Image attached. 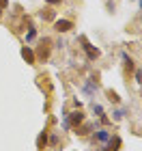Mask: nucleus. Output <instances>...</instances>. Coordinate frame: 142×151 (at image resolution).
Masks as SVG:
<instances>
[{
    "label": "nucleus",
    "instance_id": "f257e3e1",
    "mask_svg": "<svg viewBox=\"0 0 142 151\" xmlns=\"http://www.w3.org/2000/svg\"><path fill=\"white\" fill-rule=\"evenodd\" d=\"M80 43H82V47L86 50V54H88V58H91V60L99 58V50H97V47H93V45L88 43V39H86V37H80Z\"/></svg>",
    "mask_w": 142,
    "mask_h": 151
},
{
    "label": "nucleus",
    "instance_id": "f03ea898",
    "mask_svg": "<svg viewBox=\"0 0 142 151\" xmlns=\"http://www.w3.org/2000/svg\"><path fill=\"white\" fill-rule=\"evenodd\" d=\"M54 28H56L58 32H67L73 28V22H69V19H58L56 24H54Z\"/></svg>",
    "mask_w": 142,
    "mask_h": 151
},
{
    "label": "nucleus",
    "instance_id": "7ed1b4c3",
    "mask_svg": "<svg viewBox=\"0 0 142 151\" xmlns=\"http://www.w3.org/2000/svg\"><path fill=\"white\" fill-rule=\"evenodd\" d=\"M67 119H69V125H80V123L84 121V114L76 110V112H71V114H67Z\"/></svg>",
    "mask_w": 142,
    "mask_h": 151
},
{
    "label": "nucleus",
    "instance_id": "20e7f679",
    "mask_svg": "<svg viewBox=\"0 0 142 151\" xmlns=\"http://www.w3.org/2000/svg\"><path fill=\"white\" fill-rule=\"evenodd\" d=\"M47 54H50V39H43L41 47H39V56H41V58H47Z\"/></svg>",
    "mask_w": 142,
    "mask_h": 151
},
{
    "label": "nucleus",
    "instance_id": "39448f33",
    "mask_svg": "<svg viewBox=\"0 0 142 151\" xmlns=\"http://www.w3.org/2000/svg\"><path fill=\"white\" fill-rule=\"evenodd\" d=\"M22 56H24V60H26V63H35V54H32V50H30V47H24V50H22Z\"/></svg>",
    "mask_w": 142,
    "mask_h": 151
},
{
    "label": "nucleus",
    "instance_id": "423d86ee",
    "mask_svg": "<svg viewBox=\"0 0 142 151\" xmlns=\"http://www.w3.org/2000/svg\"><path fill=\"white\" fill-rule=\"evenodd\" d=\"M97 140L108 142V140H110V132H108V129H99V132H97Z\"/></svg>",
    "mask_w": 142,
    "mask_h": 151
},
{
    "label": "nucleus",
    "instance_id": "0eeeda50",
    "mask_svg": "<svg viewBox=\"0 0 142 151\" xmlns=\"http://www.w3.org/2000/svg\"><path fill=\"white\" fill-rule=\"evenodd\" d=\"M45 142H47V134L41 132V134H39V138H37V147H39V149H43V147H45Z\"/></svg>",
    "mask_w": 142,
    "mask_h": 151
},
{
    "label": "nucleus",
    "instance_id": "6e6552de",
    "mask_svg": "<svg viewBox=\"0 0 142 151\" xmlns=\"http://www.w3.org/2000/svg\"><path fill=\"white\" fill-rule=\"evenodd\" d=\"M93 129V125H84V127H78V134H88Z\"/></svg>",
    "mask_w": 142,
    "mask_h": 151
},
{
    "label": "nucleus",
    "instance_id": "1a4fd4ad",
    "mask_svg": "<svg viewBox=\"0 0 142 151\" xmlns=\"http://www.w3.org/2000/svg\"><path fill=\"white\" fill-rule=\"evenodd\" d=\"M26 39H28V41H32V39H35V28H30V30H28V35H26Z\"/></svg>",
    "mask_w": 142,
    "mask_h": 151
},
{
    "label": "nucleus",
    "instance_id": "9d476101",
    "mask_svg": "<svg viewBox=\"0 0 142 151\" xmlns=\"http://www.w3.org/2000/svg\"><path fill=\"white\" fill-rule=\"evenodd\" d=\"M108 95H110V99H112V101H118V99H121V97H118V95H116V93H112V91H110V93H108Z\"/></svg>",
    "mask_w": 142,
    "mask_h": 151
},
{
    "label": "nucleus",
    "instance_id": "9b49d317",
    "mask_svg": "<svg viewBox=\"0 0 142 151\" xmlns=\"http://www.w3.org/2000/svg\"><path fill=\"white\" fill-rule=\"evenodd\" d=\"M123 114H125V110H116V112H114V119H121Z\"/></svg>",
    "mask_w": 142,
    "mask_h": 151
},
{
    "label": "nucleus",
    "instance_id": "f8f14e48",
    "mask_svg": "<svg viewBox=\"0 0 142 151\" xmlns=\"http://www.w3.org/2000/svg\"><path fill=\"white\" fill-rule=\"evenodd\" d=\"M136 80H138V82H142V71H140V69L136 71Z\"/></svg>",
    "mask_w": 142,
    "mask_h": 151
},
{
    "label": "nucleus",
    "instance_id": "ddd939ff",
    "mask_svg": "<svg viewBox=\"0 0 142 151\" xmlns=\"http://www.w3.org/2000/svg\"><path fill=\"white\" fill-rule=\"evenodd\" d=\"M45 2H50V4H58L60 0H45Z\"/></svg>",
    "mask_w": 142,
    "mask_h": 151
},
{
    "label": "nucleus",
    "instance_id": "4468645a",
    "mask_svg": "<svg viewBox=\"0 0 142 151\" xmlns=\"http://www.w3.org/2000/svg\"><path fill=\"white\" fill-rule=\"evenodd\" d=\"M6 6V0H0V9H4Z\"/></svg>",
    "mask_w": 142,
    "mask_h": 151
},
{
    "label": "nucleus",
    "instance_id": "2eb2a0df",
    "mask_svg": "<svg viewBox=\"0 0 142 151\" xmlns=\"http://www.w3.org/2000/svg\"><path fill=\"white\" fill-rule=\"evenodd\" d=\"M0 15H2V9H0Z\"/></svg>",
    "mask_w": 142,
    "mask_h": 151
}]
</instances>
